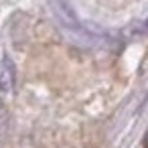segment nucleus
I'll use <instances>...</instances> for the list:
<instances>
[{"mask_svg": "<svg viewBox=\"0 0 148 148\" xmlns=\"http://www.w3.org/2000/svg\"><path fill=\"white\" fill-rule=\"evenodd\" d=\"M14 85V69L8 59L0 63V93H8Z\"/></svg>", "mask_w": 148, "mask_h": 148, "instance_id": "1", "label": "nucleus"}]
</instances>
